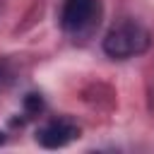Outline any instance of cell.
Instances as JSON below:
<instances>
[{"mask_svg": "<svg viewBox=\"0 0 154 154\" xmlns=\"http://www.w3.org/2000/svg\"><path fill=\"white\" fill-rule=\"evenodd\" d=\"M2 79H5V65L0 63V82H2Z\"/></svg>", "mask_w": 154, "mask_h": 154, "instance_id": "277c9868", "label": "cell"}, {"mask_svg": "<svg viewBox=\"0 0 154 154\" xmlns=\"http://www.w3.org/2000/svg\"><path fill=\"white\" fill-rule=\"evenodd\" d=\"M152 43V34L135 19H125L116 26H111V31L103 38V53L118 60L125 58H135L140 53H144Z\"/></svg>", "mask_w": 154, "mask_h": 154, "instance_id": "6da1fadb", "label": "cell"}, {"mask_svg": "<svg viewBox=\"0 0 154 154\" xmlns=\"http://www.w3.org/2000/svg\"><path fill=\"white\" fill-rule=\"evenodd\" d=\"M58 19L65 34L75 38H84L94 34V29L99 26L101 2L99 0H63Z\"/></svg>", "mask_w": 154, "mask_h": 154, "instance_id": "7a4b0ae2", "label": "cell"}, {"mask_svg": "<svg viewBox=\"0 0 154 154\" xmlns=\"http://www.w3.org/2000/svg\"><path fill=\"white\" fill-rule=\"evenodd\" d=\"M79 137V128L70 118H53L36 130V142L46 149H58Z\"/></svg>", "mask_w": 154, "mask_h": 154, "instance_id": "3957f363", "label": "cell"}, {"mask_svg": "<svg viewBox=\"0 0 154 154\" xmlns=\"http://www.w3.org/2000/svg\"><path fill=\"white\" fill-rule=\"evenodd\" d=\"M0 144H5V132L0 130Z\"/></svg>", "mask_w": 154, "mask_h": 154, "instance_id": "5b68a950", "label": "cell"}]
</instances>
